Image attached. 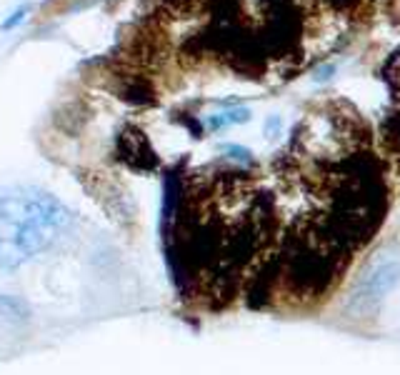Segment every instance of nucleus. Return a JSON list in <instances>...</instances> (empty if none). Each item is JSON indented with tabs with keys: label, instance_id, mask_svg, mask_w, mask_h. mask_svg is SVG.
<instances>
[{
	"label": "nucleus",
	"instance_id": "10",
	"mask_svg": "<svg viewBox=\"0 0 400 375\" xmlns=\"http://www.w3.org/2000/svg\"><path fill=\"white\" fill-rule=\"evenodd\" d=\"M280 128H283L280 115H270V118L265 120V135H268V138H275L278 133H280Z\"/></svg>",
	"mask_w": 400,
	"mask_h": 375
},
{
	"label": "nucleus",
	"instance_id": "8",
	"mask_svg": "<svg viewBox=\"0 0 400 375\" xmlns=\"http://www.w3.org/2000/svg\"><path fill=\"white\" fill-rule=\"evenodd\" d=\"M28 13H31V6H28V3H23L21 8H16V11H13L11 16L6 18V21L0 23V31H6V33H8V31H13V28H18L23 21H26Z\"/></svg>",
	"mask_w": 400,
	"mask_h": 375
},
{
	"label": "nucleus",
	"instance_id": "4",
	"mask_svg": "<svg viewBox=\"0 0 400 375\" xmlns=\"http://www.w3.org/2000/svg\"><path fill=\"white\" fill-rule=\"evenodd\" d=\"M31 318H33L31 305H28L26 300L18 298V295L0 293V325H3V328L21 330L31 323Z\"/></svg>",
	"mask_w": 400,
	"mask_h": 375
},
{
	"label": "nucleus",
	"instance_id": "9",
	"mask_svg": "<svg viewBox=\"0 0 400 375\" xmlns=\"http://www.w3.org/2000/svg\"><path fill=\"white\" fill-rule=\"evenodd\" d=\"M333 76H335V66H333V63H323V66H318L313 71V81L315 83H328Z\"/></svg>",
	"mask_w": 400,
	"mask_h": 375
},
{
	"label": "nucleus",
	"instance_id": "7",
	"mask_svg": "<svg viewBox=\"0 0 400 375\" xmlns=\"http://www.w3.org/2000/svg\"><path fill=\"white\" fill-rule=\"evenodd\" d=\"M123 98L128 103H135V106H145V103H153V91H150L148 86H143V83H133V86H128L123 91Z\"/></svg>",
	"mask_w": 400,
	"mask_h": 375
},
{
	"label": "nucleus",
	"instance_id": "5",
	"mask_svg": "<svg viewBox=\"0 0 400 375\" xmlns=\"http://www.w3.org/2000/svg\"><path fill=\"white\" fill-rule=\"evenodd\" d=\"M248 120H251V111L248 108H231V111H223L218 115L208 118V128L211 130H223L228 125H243Z\"/></svg>",
	"mask_w": 400,
	"mask_h": 375
},
{
	"label": "nucleus",
	"instance_id": "2",
	"mask_svg": "<svg viewBox=\"0 0 400 375\" xmlns=\"http://www.w3.org/2000/svg\"><path fill=\"white\" fill-rule=\"evenodd\" d=\"M398 283H400V260L375 258L363 270V275H360L358 285L353 290V298H350V305H355L358 310L373 308L390 290H395Z\"/></svg>",
	"mask_w": 400,
	"mask_h": 375
},
{
	"label": "nucleus",
	"instance_id": "6",
	"mask_svg": "<svg viewBox=\"0 0 400 375\" xmlns=\"http://www.w3.org/2000/svg\"><path fill=\"white\" fill-rule=\"evenodd\" d=\"M218 150L223 153L226 158H231V160H236V163H243V165H253V153L248 150L246 145H238V143H223Z\"/></svg>",
	"mask_w": 400,
	"mask_h": 375
},
{
	"label": "nucleus",
	"instance_id": "1",
	"mask_svg": "<svg viewBox=\"0 0 400 375\" xmlns=\"http://www.w3.org/2000/svg\"><path fill=\"white\" fill-rule=\"evenodd\" d=\"M73 210L36 185L0 190V270H18L70 228Z\"/></svg>",
	"mask_w": 400,
	"mask_h": 375
},
{
	"label": "nucleus",
	"instance_id": "3",
	"mask_svg": "<svg viewBox=\"0 0 400 375\" xmlns=\"http://www.w3.org/2000/svg\"><path fill=\"white\" fill-rule=\"evenodd\" d=\"M115 150H118V158L125 165L138 173H153L160 168V160L155 155L153 145H150L148 135L133 125L120 130L118 140H115Z\"/></svg>",
	"mask_w": 400,
	"mask_h": 375
},
{
	"label": "nucleus",
	"instance_id": "11",
	"mask_svg": "<svg viewBox=\"0 0 400 375\" xmlns=\"http://www.w3.org/2000/svg\"><path fill=\"white\" fill-rule=\"evenodd\" d=\"M338 11H350V8H355L358 6V0H330Z\"/></svg>",
	"mask_w": 400,
	"mask_h": 375
}]
</instances>
